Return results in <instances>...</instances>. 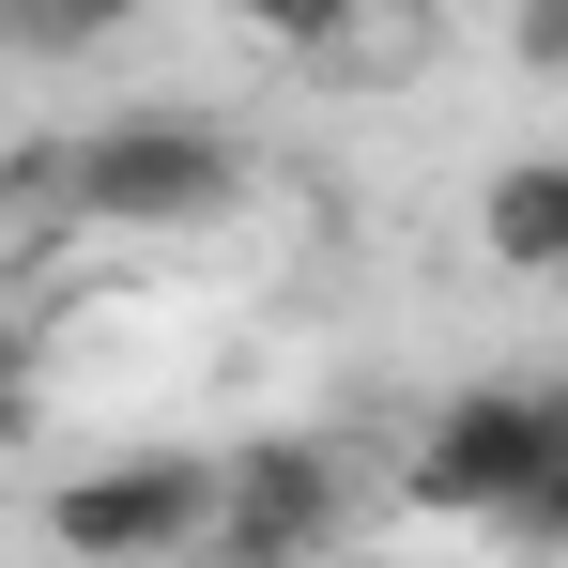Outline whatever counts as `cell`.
Segmentation results:
<instances>
[{
    "label": "cell",
    "mask_w": 568,
    "mask_h": 568,
    "mask_svg": "<svg viewBox=\"0 0 568 568\" xmlns=\"http://www.w3.org/2000/svg\"><path fill=\"white\" fill-rule=\"evenodd\" d=\"M538 491H554V384H462L430 430H415V462H399V507L415 523H538Z\"/></svg>",
    "instance_id": "3957f363"
},
{
    "label": "cell",
    "mask_w": 568,
    "mask_h": 568,
    "mask_svg": "<svg viewBox=\"0 0 568 568\" xmlns=\"http://www.w3.org/2000/svg\"><path fill=\"white\" fill-rule=\"evenodd\" d=\"M523 554H568V384H554V491H538V523H523Z\"/></svg>",
    "instance_id": "8992f818"
},
{
    "label": "cell",
    "mask_w": 568,
    "mask_h": 568,
    "mask_svg": "<svg viewBox=\"0 0 568 568\" xmlns=\"http://www.w3.org/2000/svg\"><path fill=\"white\" fill-rule=\"evenodd\" d=\"M507 62H538V78H568V0H538V16H507Z\"/></svg>",
    "instance_id": "52a82bcc"
},
{
    "label": "cell",
    "mask_w": 568,
    "mask_h": 568,
    "mask_svg": "<svg viewBox=\"0 0 568 568\" xmlns=\"http://www.w3.org/2000/svg\"><path fill=\"white\" fill-rule=\"evenodd\" d=\"M215 507H231V446H108L47 491V538L78 568H170L215 554Z\"/></svg>",
    "instance_id": "7a4b0ae2"
},
{
    "label": "cell",
    "mask_w": 568,
    "mask_h": 568,
    "mask_svg": "<svg viewBox=\"0 0 568 568\" xmlns=\"http://www.w3.org/2000/svg\"><path fill=\"white\" fill-rule=\"evenodd\" d=\"M476 246H491L507 277L568 292V154H507V170L476 185Z\"/></svg>",
    "instance_id": "5b68a950"
},
{
    "label": "cell",
    "mask_w": 568,
    "mask_h": 568,
    "mask_svg": "<svg viewBox=\"0 0 568 568\" xmlns=\"http://www.w3.org/2000/svg\"><path fill=\"white\" fill-rule=\"evenodd\" d=\"M354 523V476L323 430H246L231 446V507H215V568H307Z\"/></svg>",
    "instance_id": "277c9868"
},
{
    "label": "cell",
    "mask_w": 568,
    "mask_h": 568,
    "mask_svg": "<svg viewBox=\"0 0 568 568\" xmlns=\"http://www.w3.org/2000/svg\"><path fill=\"white\" fill-rule=\"evenodd\" d=\"M246 185L262 170H246V139L215 108H108V123H78V215L93 231H215Z\"/></svg>",
    "instance_id": "6da1fadb"
}]
</instances>
